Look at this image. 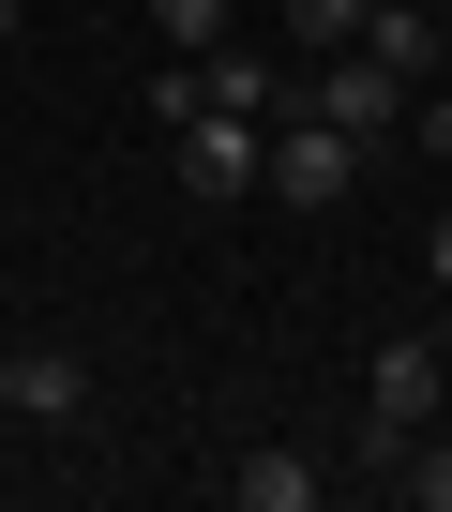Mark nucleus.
I'll use <instances>...</instances> for the list:
<instances>
[{"mask_svg":"<svg viewBox=\"0 0 452 512\" xmlns=\"http://www.w3.org/2000/svg\"><path fill=\"white\" fill-rule=\"evenodd\" d=\"M437 407H452V347H437V332L377 347V362H362V467H392V452H407Z\"/></svg>","mask_w":452,"mask_h":512,"instance_id":"obj_1","label":"nucleus"},{"mask_svg":"<svg viewBox=\"0 0 452 512\" xmlns=\"http://www.w3.org/2000/svg\"><path fill=\"white\" fill-rule=\"evenodd\" d=\"M347 181H362V136H347V121H317V106H287V121H272V166H257V196H287V211H332Z\"/></svg>","mask_w":452,"mask_h":512,"instance_id":"obj_2","label":"nucleus"},{"mask_svg":"<svg viewBox=\"0 0 452 512\" xmlns=\"http://www.w3.org/2000/svg\"><path fill=\"white\" fill-rule=\"evenodd\" d=\"M302 106H317V121H347V136H362V151H377V136H407V106H422V91H407V76H392V61H377V46H332V61H317V91H302Z\"/></svg>","mask_w":452,"mask_h":512,"instance_id":"obj_3","label":"nucleus"},{"mask_svg":"<svg viewBox=\"0 0 452 512\" xmlns=\"http://www.w3.org/2000/svg\"><path fill=\"white\" fill-rule=\"evenodd\" d=\"M257 166H272V136H257V121H226V106H196V121H181V181H196L211 211H226V196H257Z\"/></svg>","mask_w":452,"mask_h":512,"instance_id":"obj_4","label":"nucleus"},{"mask_svg":"<svg viewBox=\"0 0 452 512\" xmlns=\"http://www.w3.org/2000/svg\"><path fill=\"white\" fill-rule=\"evenodd\" d=\"M196 106H226V121H272L287 91H272V61H242V46H211V61H196ZM196 106H181V121H196Z\"/></svg>","mask_w":452,"mask_h":512,"instance_id":"obj_5","label":"nucleus"},{"mask_svg":"<svg viewBox=\"0 0 452 512\" xmlns=\"http://www.w3.org/2000/svg\"><path fill=\"white\" fill-rule=\"evenodd\" d=\"M226 497H242V512H317V452H242Z\"/></svg>","mask_w":452,"mask_h":512,"instance_id":"obj_6","label":"nucleus"},{"mask_svg":"<svg viewBox=\"0 0 452 512\" xmlns=\"http://www.w3.org/2000/svg\"><path fill=\"white\" fill-rule=\"evenodd\" d=\"M76 407H91V362L76 347H31L16 362V422H76Z\"/></svg>","mask_w":452,"mask_h":512,"instance_id":"obj_7","label":"nucleus"},{"mask_svg":"<svg viewBox=\"0 0 452 512\" xmlns=\"http://www.w3.org/2000/svg\"><path fill=\"white\" fill-rule=\"evenodd\" d=\"M392 497H407V512H452V437H437V422L392 452Z\"/></svg>","mask_w":452,"mask_h":512,"instance_id":"obj_8","label":"nucleus"},{"mask_svg":"<svg viewBox=\"0 0 452 512\" xmlns=\"http://www.w3.org/2000/svg\"><path fill=\"white\" fill-rule=\"evenodd\" d=\"M136 16H151V31L181 46V61H211V46H226V16H242V0H136Z\"/></svg>","mask_w":452,"mask_h":512,"instance_id":"obj_9","label":"nucleus"},{"mask_svg":"<svg viewBox=\"0 0 452 512\" xmlns=\"http://www.w3.org/2000/svg\"><path fill=\"white\" fill-rule=\"evenodd\" d=\"M362 16H377V0H287V46L332 61V46H362Z\"/></svg>","mask_w":452,"mask_h":512,"instance_id":"obj_10","label":"nucleus"},{"mask_svg":"<svg viewBox=\"0 0 452 512\" xmlns=\"http://www.w3.org/2000/svg\"><path fill=\"white\" fill-rule=\"evenodd\" d=\"M407 136H422V151L452 166V76H422V106H407Z\"/></svg>","mask_w":452,"mask_h":512,"instance_id":"obj_11","label":"nucleus"},{"mask_svg":"<svg viewBox=\"0 0 452 512\" xmlns=\"http://www.w3.org/2000/svg\"><path fill=\"white\" fill-rule=\"evenodd\" d=\"M437 287H452V211H437Z\"/></svg>","mask_w":452,"mask_h":512,"instance_id":"obj_12","label":"nucleus"},{"mask_svg":"<svg viewBox=\"0 0 452 512\" xmlns=\"http://www.w3.org/2000/svg\"><path fill=\"white\" fill-rule=\"evenodd\" d=\"M0 422H16V362H0Z\"/></svg>","mask_w":452,"mask_h":512,"instance_id":"obj_13","label":"nucleus"},{"mask_svg":"<svg viewBox=\"0 0 452 512\" xmlns=\"http://www.w3.org/2000/svg\"><path fill=\"white\" fill-rule=\"evenodd\" d=\"M0 46H16V0H0Z\"/></svg>","mask_w":452,"mask_h":512,"instance_id":"obj_14","label":"nucleus"},{"mask_svg":"<svg viewBox=\"0 0 452 512\" xmlns=\"http://www.w3.org/2000/svg\"><path fill=\"white\" fill-rule=\"evenodd\" d=\"M437 347H452V317H437Z\"/></svg>","mask_w":452,"mask_h":512,"instance_id":"obj_15","label":"nucleus"}]
</instances>
